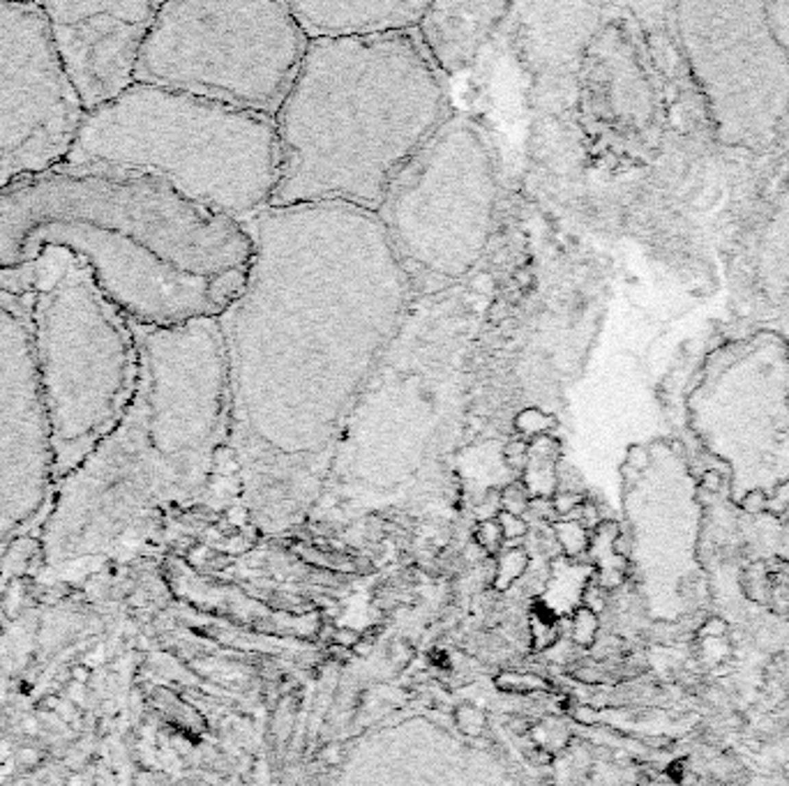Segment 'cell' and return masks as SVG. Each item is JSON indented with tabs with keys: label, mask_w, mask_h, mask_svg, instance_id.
I'll use <instances>...</instances> for the list:
<instances>
[{
	"label": "cell",
	"mask_w": 789,
	"mask_h": 786,
	"mask_svg": "<svg viewBox=\"0 0 789 786\" xmlns=\"http://www.w3.org/2000/svg\"><path fill=\"white\" fill-rule=\"evenodd\" d=\"M247 228L245 286L219 316L229 454L254 512L277 521L317 498L413 295L376 212L268 206Z\"/></svg>",
	"instance_id": "cell-1"
},
{
	"label": "cell",
	"mask_w": 789,
	"mask_h": 786,
	"mask_svg": "<svg viewBox=\"0 0 789 786\" xmlns=\"http://www.w3.org/2000/svg\"><path fill=\"white\" fill-rule=\"evenodd\" d=\"M47 249L77 258L134 328H175L231 307L252 236L160 175L65 162L0 194V275Z\"/></svg>",
	"instance_id": "cell-2"
},
{
	"label": "cell",
	"mask_w": 789,
	"mask_h": 786,
	"mask_svg": "<svg viewBox=\"0 0 789 786\" xmlns=\"http://www.w3.org/2000/svg\"><path fill=\"white\" fill-rule=\"evenodd\" d=\"M450 113L444 74L415 30L309 40L273 118L270 206L346 203L376 212L397 171Z\"/></svg>",
	"instance_id": "cell-3"
},
{
	"label": "cell",
	"mask_w": 789,
	"mask_h": 786,
	"mask_svg": "<svg viewBox=\"0 0 789 786\" xmlns=\"http://www.w3.org/2000/svg\"><path fill=\"white\" fill-rule=\"evenodd\" d=\"M136 378L104 439L56 489L53 528L88 540L162 500L204 489L229 452V380L219 319L134 328Z\"/></svg>",
	"instance_id": "cell-4"
},
{
	"label": "cell",
	"mask_w": 789,
	"mask_h": 786,
	"mask_svg": "<svg viewBox=\"0 0 789 786\" xmlns=\"http://www.w3.org/2000/svg\"><path fill=\"white\" fill-rule=\"evenodd\" d=\"M69 164L160 175L187 199L247 221L277 182L275 120L171 88L134 84L84 116Z\"/></svg>",
	"instance_id": "cell-5"
},
{
	"label": "cell",
	"mask_w": 789,
	"mask_h": 786,
	"mask_svg": "<svg viewBox=\"0 0 789 786\" xmlns=\"http://www.w3.org/2000/svg\"><path fill=\"white\" fill-rule=\"evenodd\" d=\"M26 312L60 480L104 439L136 378L134 326L67 251L47 249L0 275Z\"/></svg>",
	"instance_id": "cell-6"
},
{
	"label": "cell",
	"mask_w": 789,
	"mask_h": 786,
	"mask_svg": "<svg viewBox=\"0 0 789 786\" xmlns=\"http://www.w3.org/2000/svg\"><path fill=\"white\" fill-rule=\"evenodd\" d=\"M681 443L692 461H711L727 500L789 505V337L748 323L706 341L677 395Z\"/></svg>",
	"instance_id": "cell-7"
},
{
	"label": "cell",
	"mask_w": 789,
	"mask_h": 786,
	"mask_svg": "<svg viewBox=\"0 0 789 786\" xmlns=\"http://www.w3.org/2000/svg\"><path fill=\"white\" fill-rule=\"evenodd\" d=\"M669 23L743 208L789 123V3H669Z\"/></svg>",
	"instance_id": "cell-8"
},
{
	"label": "cell",
	"mask_w": 789,
	"mask_h": 786,
	"mask_svg": "<svg viewBox=\"0 0 789 786\" xmlns=\"http://www.w3.org/2000/svg\"><path fill=\"white\" fill-rule=\"evenodd\" d=\"M498 203V169L483 127L452 111L397 171L376 208L411 288L432 295L481 263Z\"/></svg>",
	"instance_id": "cell-9"
},
{
	"label": "cell",
	"mask_w": 789,
	"mask_h": 786,
	"mask_svg": "<svg viewBox=\"0 0 789 786\" xmlns=\"http://www.w3.org/2000/svg\"><path fill=\"white\" fill-rule=\"evenodd\" d=\"M307 42L289 3H160L141 49L136 84L275 118Z\"/></svg>",
	"instance_id": "cell-10"
},
{
	"label": "cell",
	"mask_w": 789,
	"mask_h": 786,
	"mask_svg": "<svg viewBox=\"0 0 789 786\" xmlns=\"http://www.w3.org/2000/svg\"><path fill=\"white\" fill-rule=\"evenodd\" d=\"M40 3H0V194L60 164L84 123Z\"/></svg>",
	"instance_id": "cell-11"
},
{
	"label": "cell",
	"mask_w": 789,
	"mask_h": 786,
	"mask_svg": "<svg viewBox=\"0 0 789 786\" xmlns=\"http://www.w3.org/2000/svg\"><path fill=\"white\" fill-rule=\"evenodd\" d=\"M60 484L23 304L0 282V542L30 526Z\"/></svg>",
	"instance_id": "cell-12"
},
{
	"label": "cell",
	"mask_w": 789,
	"mask_h": 786,
	"mask_svg": "<svg viewBox=\"0 0 789 786\" xmlns=\"http://www.w3.org/2000/svg\"><path fill=\"white\" fill-rule=\"evenodd\" d=\"M720 268L734 314L789 337V123L731 226Z\"/></svg>",
	"instance_id": "cell-13"
},
{
	"label": "cell",
	"mask_w": 789,
	"mask_h": 786,
	"mask_svg": "<svg viewBox=\"0 0 789 786\" xmlns=\"http://www.w3.org/2000/svg\"><path fill=\"white\" fill-rule=\"evenodd\" d=\"M60 67L84 113L102 109L136 84V67L157 14L148 0L40 3Z\"/></svg>",
	"instance_id": "cell-14"
},
{
	"label": "cell",
	"mask_w": 789,
	"mask_h": 786,
	"mask_svg": "<svg viewBox=\"0 0 789 786\" xmlns=\"http://www.w3.org/2000/svg\"><path fill=\"white\" fill-rule=\"evenodd\" d=\"M508 10V3H429L415 33L439 72L452 76L471 67Z\"/></svg>",
	"instance_id": "cell-15"
},
{
	"label": "cell",
	"mask_w": 789,
	"mask_h": 786,
	"mask_svg": "<svg viewBox=\"0 0 789 786\" xmlns=\"http://www.w3.org/2000/svg\"><path fill=\"white\" fill-rule=\"evenodd\" d=\"M429 3H395V0H317L289 3V10L307 40H346L415 30Z\"/></svg>",
	"instance_id": "cell-16"
},
{
	"label": "cell",
	"mask_w": 789,
	"mask_h": 786,
	"mask_svg": "<svg viewBox=\"0 0 789 786\" xmlns=\"http://www.w3.org/2000/svg\"><path fill=\"white\" fill-rule=\"evenodd\" d=\"M557 540L561 544V551L568 556H579L589 547V537H586V528L577 521H563L557 526Z\"/></svg>",
	"instance_id": "cell-17"
},
{
	"label": "cell",
	"mask_w": 789,
	"mask_h": 786,
	"mask_svg": "<svg viewBox=\"0 0 789 786\" xmlns=\"http://www.w3.org/2000/svg\"><path fill=\"white\" fill-rule=\"evenodd\" d=\"M598 630H600V620L593 611L589 609H577L575 611V618H572V639L579 643V646H593L598 639Z\"/></svg>",
	"instance_id": "cell-18"
},
{
	"label": "cell",
	"mask_w": 789,
	"mask_h": 786,
	"mask_svg": "<svg viewBox=\"0 0 789 786\" xmlns=\"http://www.w3.org/2000/svg\"><path fill=\"white\" fill-rule=\"evenodd\" d=\"M496 687L508 689V692H535V689L545 687V680L535 678L533 674H501L496 678Z\"/></svg>",
	"instance_id": "cell-19"
},
{
	"label": "cell",
	"mask_w": 789,
	"mask_h": 786,
	"mask_svg": "<svg viewBox=\"0 0 789 786\" xmlns=\"http://www.w3.org/2000/svg\"><path fill=\"white\" fill-rule=\"evenodd\" d=\"M476 542L481 544V549H485L487 554H496L503 544L501 526H498L494 519H483L476 528Z\"/></svg>",
	"instance_id": "cell-20"
},
{
	"label": "cell",
	"mask_w": 789,
	"mask_h": 786,
	"mask_svg": "<svg viewBox=\"0 0 789 786\" xmlns=\"http://www.w3.org/2000/svg\"><path fill=\"white\" fill-rule=\"evenodd\" d=\"M455 722H457V726L462 728L464 733H469V735H481L483 728H485V715L478 708H473V706L457 708Z\"/></svg>",
	"instance_id": "cell-21"
},
{
	"label": "cell",
	"mask_w": 789,
	"mask_h": 786,
	"mask_svg": "<svg viewBox=\"0 0 789 786\" xmlns=\"http://www.w3.org/2000/svg\"><path fill=\"white\" fill-rule=\"evenodd\" d=\"M501 505H503V512H510V515L515 517H522L524 512H526L529 507V498H526V491L522 489V487H508V489H503L501 493Z\"/></svg>",
	"instance_id": "cell-22"
},
{
	"label": "cell",
	"mask_w": 789,
	"mask_h": 786,
	"mask_svg": "<svg viewBox=\"0 0 789 786\" xmlns=\"http://www.w3.org/2000/svg\"><path fill=\"white\" fill-rule=\"evenodd\" d=\"M496 524L501 526V532H503V540H520V537L526 535L529 526L524 521L522 517H515L510 515V512H498V519Z\"/></svg>",
	"instance_id": "cell-23"
},
{
	"label": "cell",
	"mask_w": 789,
	"mask_h": 786,
	"mask_svg": "<svg viewBox=\"0 0 789 786\" xmlns=\"http://www.w3.org/2000/svg\"><path fill=\"white\" fill-rule=\"evenodd\" d=\"M699 639H725L729 634V623L723 618H706L702 625H699Z\"/></svg>",
	"instance_id": "cell-24"
},
{
	"label": "cell",
	"mask_w": 789,
	"mask_h": 786,
	"mask_svg": "<svg viewBox=\"0 0 789 786\" xmlns=\"http://www.w3.org/2000/svg\"><path fill=\"white\" fill-rule=\"evenodd\" d=\"M605 600H607V591H605L603 586H598L596 581L589 583V588L584 591V609H589V611H593L598 616L605 609V604H607Z\"/></svg>",
	"instance_id": "cell-25"
},
{
	"label": "cell",
	"mask_w": 789,
	"mask_h": 786,
	"mask_svg": "<svg viewBox=\"0 0 789 786\" xmlns=\"http://www.w3.org/2000/svg\"><path fill=\"white\" fill-rule=\"evenodd\" d=\"M358 634L356 632H351V630H339L337 632V641L342 643V646H346V648H349V646H353V643H358Z\"/></svg>",
	"instance_id": "cell-26"
}]
</instances>
